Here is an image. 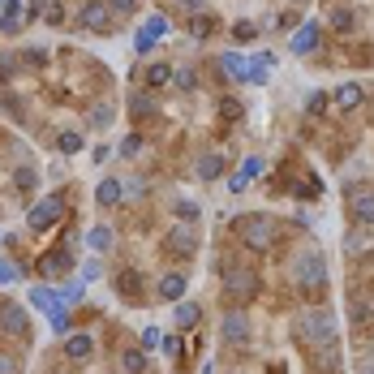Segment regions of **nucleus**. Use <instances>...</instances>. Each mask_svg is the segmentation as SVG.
I'll list each match as a JSON object with an SVG mask.
<instances>
[{"instance_id":"21","label":"nucleus","mask_w":374,"mask_h":374,"mask_svg":"<svg viewBox=\"0 0 374 374\" xmlns=\"http://www.w3.org/2000/svg\"><path fill=\"white\" fill-rule=\"evenodd\" d=\"M172 73H176V65H168V60H155L151 69H146V86H151V91H159V86H172Z\"/></svg>"},{"instance_id":"9","label":"nucleus","mask_w":374,"mask_h":374,"mask_svg":"<svg viewBox=\"0 0 374 374\" xmlns=\"http://www.w3.org/2000/svg\"><path fill=\"white\" fill-rule=\"evenodd\" d=\"M288 52H292V56H310V52H318V22H305V26L292 30Z\"/></svg>"},{"instance_id":"26","label":"nucleus","mask_w":374,"mask_h":374,"mask_svg":"<svg viewBox=\"0 0 374 374\" xmlns=\"http://www.w3.org/2000/svg\"><path fill=\"white\" fill-rule=\"evenodd\" d=\"M86 246H91L95 254H108V250H112V229H108V224H95V229L86 233Z\"/></svg>"},{"instance_id":"22","label":"nucleus","mask_w":374,"mask_h":374,"mask_svg":"<svg viewBox=\"0 0 374 374\" xmlns=\"http://www.w3.org/2000/svg\"><path fill=\"white\" fill-rule=\"evenodd\" d=\"M271 69H275V52H258V56L250 60V82L263 86L267 78H271Z\"/></svg>"},{"instance_id":"33","label":"nucleus","mask_w":374,"mask_h":374,"mask_svg":"<svg viewBox=\"0 0 374 374\" xmlns=\"http://www.w3.org/2000/svg\"><path fill=\"white\" fill-rule=\"evenodd\" d=\"M56 151L60 155H78V151H82V134H60L56 138Z\"/></svg>"},{"instance_id":"43","label":"nucleus","mask_w":374,"mask_h":374,"mask_svg":"<svg viewBox=\"0 0 374 374\" xmlns=\"http://www.w3.org/2000/svg\"><path fill=\"white\" fill-rule=\"evenodd\" d=\"M0 284H18V267L13 263H0Z\"/></svg>"},{"instance_id":"24","label":"nucleus","mask_w":374,"mask_h":374,"mask_svg":"<svg viewBox=\"0 0 374 374\" xmlns=\"http://www.w3.org/2000/svg\"><path fill=\"white\" fill-rule=\"evenodd\" d=\"M39 271H43V275H65V271H69V254H65V250L43 254V258H39Z\"/></svg>"},{"instance_id":"42","label":"nucleus","mask_w":374,"mask_h":374,"mask_svg":"<svg viewBox=\"0 0 374 374\" xmlns=\"http://www.w3.org/2000/svg\"><path fill=\"white\" fill-rule=\"evenodd\" d=\"M138 151H142V138H138V134H129V138L121 142V155H138Z\"/></svg>"},{"instance_id":"46","label":"nucleus","mask_w":374,"mask_h":374,"mask_svg":"<svg viewBox=\"0 0 374 374\" xmlns=\"http://www.w3.org/2000/svg\"><path fill=\"white\" fill-rule=\"evenodd\" d=\"M366 246V229H357V233H349V254H357Z\"/></svg>"},{"instance_id":"14","label":"nucleus","mask_w":374,"mask_h":374,"mask_svg":"<svg viewBox=\"0 0 374 374\" xmlns=\"http://www.w3.org/2000/svg\"><path fill=\"white\" fill-rule=\"evenodd\" d=\"M362 100H366L362 82H344V86H336V95H331V104H336L340 112H353V108H362Z\"/></svg>"},{"instance_id":"32","label":"nucleus","mask_w":374,"mask_h":374,"mask_svg":"<svg viewBox=\"0 0 374 374\" xmlns=\"http://www.w3.org/2000/svg\"><path fill=\"white\" fill-rule=\"evenodd\" d=\"M194 82H198V73H194L189 65H176V73H172V86H181V91H194Z\"/></svg>"},{"instance_id":"7","label":"nucleus","mask_w":374,"mask_h":374,"mask_svg":"<svg viewBox=\"0 0 374 374\" xmlns=\"http://www.w3.org/2000/svg\"><path fill=\"white\" fill-rule=\"evenodd\" d=\"M56 220H60V198H39L35 207L26 211V229L30 233H47Z\"/></svg>"},{"instance_id":"35","label":"nucleus","mask_w":374,"mask_h":374,"mask_svg":"<svg viewBox=\"0 0 374 374\" xmlns=\"http://www.w3.org/2000/svg\"><path fill=\"white\" fill-rule=\"evenodd\" d=\"M47 323H52V331H56V336L73 331V318H69V310H52V314H47Z\"/></svg>"},{"instance_id":"17","label":"nucleus","mask_w":374,"mask_h":374,"mask_svg":"<svg viewBox=\"0 0 374 374\" xmlns=\"http://www.w3.org/2000/svg\"><path fill=\"white\" fill-rule=\"evenodd\" d=\"M168 250H172V254H181V258H189L194 250H198V237H194L185 224H181V229H172V233H168Z\"/></svg>"},{"instance_id":"19","label":"nucleus","mask_w":374,"mask_h":374,"mask_svg":"<svg viewBox=\"0 0 374 374\" xmlns=\"http://www.w3.org/2000/svg\"><path fill=\"white\" fill-rule=\"evenodd\" d=\"M129 112H134V121H151L155 112H159V104H155L151 91H138L134 100H129Z\"/></svg>"},{"instance_id":"6","label":"nucleus","mask_w":374,"mask_h":374,"mask_svg":"<svg viewBox=\"0 0 374 374\" xmlns=\"http://www.w3.org/2000/svg\"><path fill=\"white\" fill-rule=\"evenodd\" d=\"M220 340H229V344H250V314H246V305H233V310L220 318Z\"/></svg>"},{"instance_id":"12","label":"nucleus","mask_w":374,"mask_h":374,"mask_svg":"<svg viewBox=\"0 0 374 374\" xmlns=\"http://www.w3.org/2000/svg\"><path fill=\"white\" fill-rule=\"evenodd\" d=\"M215 65H220V73H224V78H237V82H250V60L241 56V52H224V56H220Z\"/></svg>"},{"instance_id":"3","label":"nucleus","mask_w":374,"mask_h":374,"mask_svg":"<svg viewBox=\"0 0 374 374\" xmlns=\"http://www.w3.org/2000/svg\"><path fill=\"white\" fill-rule=\"evenodd\" d=\"M297 327H301V340H305L310 349L336 344V314H331V310H305Z\"/></svg>"},{"instance_id":"20","label":"nucleus","mask_w":374,"mask_h":374,"mask_svg":"<svg viewBox=\"0 0 374 374\" xmlns=\"http://www.w3.org/2000/svg\"><path fill=\"white\" fill-rule=\"evenodd\" d=\"M327 26L336 30V35H353V26H357V13H353L349 5H336V9H331V18H327Z\"/></svg>"},{"instance_id":"16","label":"nucleus","mask_w":374,"mask_h":374,"mask_svg":"<svg viewBox=\"0 0 374 374\" xmlns=\"http://www.w3.org/2000/svg\"><path fill=\"white\" fill-rule=\"evenodd\" d=\"M91 353H95V340L86 331H73L69 340H65V357H69V362H86Z\"/></svg>"},{"instance_id":"47","label":"nucleus","mask_w":374,"mask_h":374,"mask_svg":"<svg viewBox=\"0 0 374 374\" xmlns=\"http://www.w3.org/2000/svg\"><path fill=\"white\" fill-rule=\"evenodd\" d=\"M134 5H138V0H108L112 13H134Z\"/></svg>"},{"instance_id":"15","label":"nucleus","mask_w":374,"mask_h":374,"mask_svg":"<svg viewBox=\"0 0 374 374\" xmlns=\"http://www.w3.org/2000/svg\"><path fill=\"white\" fill-rule=\"evenodd\" d=\"M185 275L181 271H164V275H159V297H164V301H181L185 297Z\"/></svg>"},{"instance_id":"49","label":"nucleus","mask_w":374,"mask_h":374,"mask_svg":"<svg viewBox=\"0 0 374 374\" xmlns=\"http://www.w3.org/2000/svg\"><path fill=\"white\" fill-rule=\"evenodd\" d=\"M39 13H43V0H30V5H26V22H35Z\"/></svg>"},{"instance_id":"10","label":"nucleus","mask_w":374,"mask_h":374,"mask_svg":"<svg viewBox=\"0 0 374 374\" xmlns=\"http://www.w3.org/2000/svg\"><path fill=\"white\" fill-rule=\"evenodd\" d=\"M108 0H91V5H82V13H78V22H82V30H91V35H100V30L108 26Z\"/></svg>"},{"instance_id":"13","label":"nucleus","mask_w":374,"mask_h":374,"mask_svg":"<svg viewBox=\"0 0 374 374\" xmlns=\"http://www.w3.org/2000/svg\"><path fill=\"white\" fill-rule=\"evenodd\" d=\"M22 22H26V5L22 0H9V5L0 9V35H18Z\"/></svg>"},{"instance_id":"51","label":"nucleus","mask_w":374,"mask_h":374,"mask_svg":"<svg viewBox=\"0 0 374 374\" xmlns=\"http://www.w3.org/2000/svg\"><path fill=\"white\" fill-rule=\"evenodd\" d=\"M362 374H374V366H366V370H362Z\"/></svg>"},{"instance_id":"41","label":"nucleus","mask_w":374,"mask_h":374,"mask_svg":"<svg viewBox=\"0 0 374 374\" xmlns=\"http://www.w3.org/2000/svg\"><path fill=\"white\" fill-rule=\"evenodd\" d=\"M13 181H18L22 189H35V181H39V172H35V168H18V176H13Z\"/></svg>"},{"instance_id":"23","label":"nucleus","mask_w":374,"mask_h":374,"mask_svg":"<svg viewBox=\"0 0 374 374\" xmlns=\"http://www.w3.org/2000/svg\"><path fill=\"white\" fill-rule=\"evenodd\" d=\"M30 305H35L39 314H52V310H60V297L52 288H30Z\"/></svg>"},{"instance_id":"27","label":"nucleus","mask_w":374,"mask_h":374,"mask_svg":"<svg viewBox=\"0 0 374 374\" xmlns=\"http://www.w3.org/2000/svg\"><path fill=\"white\" fill-rule=\"evenodd\" d=\"M198 323H202V310H198L194 301H181V305H176V327H181V331L198 327Z\"/></svg>"},{"instance_id":"48","label":"nucleus","mask_w":374,"mask_h":374,"mask_svg":"<svg viewBox=\"0 0 374 374\" xmlns=\"http://www.w3.org/2000/svg\"><path fill=\"white\" fill-rule=\"evenodd\" d=\"M95 275H100V258H91V263H82V284H86V280H95Z\"/></svg>"},{"instance_id":"40","label":"nucleus","mask_w":374,"mask_h":374,"mask_svg":"<svg viewBox=\"0 0 374 374\" xmlns=\"http://www.w3.org/2000/svg\"><path fill=\"white\" fill-rule=\"evenodd\" d=\"M0 374H22V362L13 353H0Z\"/></svg>"},{"instance_id":"4","label":"nucleus","mask_w":374,"mask_h":374,"mask_svg":"<svg viewBox=\"0 0 374 374\" xmlns=\"http://www.w3.org/2000/svg\"><path fill=\"white\" fill-rule=\"evenodd\" d=\"M224 288H229L233 305H250V301L258 297V271H250V267H233V271H224Z\"/></svg>"},{"instance_id":"50","label":"nucleus","mask_w":374,"mask_h":374,"mask_svg":"<svg viewBox=\"0 0 374 374\" xmlns=\"http://www.w3.org/2000/svg\"><path fill=\"white\" fill-rule=\"evenodd\" d=\"M13 69H18V56H0V73H5V78H9Z\"/></svg>"},{"instance_id":"2","label":"nucleus","mask_w":374,"mask_h":374,"mask_svg":"<svg viewBox=\"0 0 374 374\" xmlns=\"http://www.w3.org/2000/svg\"><path fill=\"white\" fill-rule=\"evenodd\" d=\"M292 280L305 297H314V292L327 288V263H323V254L310 250V254H297V263H292Z\"/></svg>"},{"instance_id":"29","label":"nucleus","mask_w":374,"mask_h":374,"mask_svg":"<svg viewBox=\"0 0 374 374\" xmlns=\"http://www.w3.org/2000/svg\"><path fill=\"white\" fill-rule=\"evenodd\" d=\"M211 30H215V18H211V13H194V22H189V35H194V39H207Z\"/></svg>"},{"instance_id":"28","label":"nucleus","mask_w":374,"mask_h":374,"mask_svg":"<svg viewBox=\"0 0 374 374\" xmlns=\"http://www.w3.org/2000/svg\"><path fill=\"white\" fill-rule=\"evenodd\" d=\"M121 366H125V374H146V349H125L121 353Z\"/></svg>"},{"instance_id":"30","label":"nucleus","mask_w":374,"mask_h":374,"mask_svg":"<svg viewBox=\"0 0 374 374\" xmlns=\"http://www.w3.org/2000/svg\"><path fill=\"white\" fill-rule=\"evenodd\" d=\"M176 215H181L185 224H194V220H202V202H189V198H176Z\"/></svg>"},{"instance_id":"11","label":"nucleus","mask_w":374,"mask_h":374,"mask_svg":"<svg viewBox=\"0 0 374 374\" xmlns=\"http://www.w3.org/2000/svg\"><path fill=\"white\" fill-rule=\"evenodd\" d=\"M349 215L362 224V229H374V189H357V194H353Z\"/></svg>"},{"instance_id":"44","label":"nucleus","mask_w":374,"mask_h":374,"mask_svg":"<svg viewBox=\"0 0 374 374\" xmlns=\"http://www.w3.org/2000/svg\"><path fill=\"white\" fill-rule=\"evenodd\" d=\"M164 353H168V362H176V357H181V340L168 336V340H164Z\"/></svg>"},{"instance_id":"1","label":"nucleus","mask_w":374,"mask_h":374,"mask_svg":"<svg viewBox=\"0 0 374 374\" xmlns=\"http://www.w3.org/2000/svg\"><path fill=\"white\" fill-rule=\"evenodd\" d=\"M233 233L241 237V246L254 250V254H267L275 246V220L271 215H237Z\"/></svg>"},{"instance_id":"36","label":"nucleus","mask_w":374,"mask_h":374,"mask_svg":"<svg viewBox=\"0 0 374 374\" xmlns=\"http://www.w3.org/2000/svg\"><path fill=\"white\" fill-rule=\"evenodd\" d=\"M56 297H60V305H69V301H78V297H82V280H69V284H65V288L56 292Z\"/></svg>"},{"instance_id":"8","label":"nucleus","mask_w":374,"mask_h":374,"mask_svg":"<svg viewBox=\"0 0 374 374\" xmlns=\"http://www.w3.org/2000/svg\"><path fill=\"white\" fill-rule=\"evenodd\" d=\"M168 30H172V26H168V13H151V18L142 22V35L134 39V52H151V47L164 39Z\"/></svg>"},{"instance_id":"39","label":"nucleus","mask_w":374,"mask_h":374,"mask_svg":"<svg viewBox=\"0 0 374 374\" xmlns=\"http://www.w3.org/2000/svg\"><path fill=\"white\" fill-rule=\"evenodd\" d=\"M159 344H164V336H159V327H146V331H142V349L151 353V349H159Z\"/></svg>"},{"instance_id":"5","label":"nucleus","mask_w":374,"mask_h":374,"mask_svg":"<svg viewBox=\"0 0 374 374\" xmlns=\"http://www.w3.org/2000/svg\"><path fill=\"white\" fill-rule=\"evenodd\" d=\"M0 336H9V340H26L30 336L26 305H18V301H5V305H0Z\"/></svg>"},{"instance_id":"18","label":"nucleus","mask_w":374,"mask_h":374,"mask_svg":"<svg viewBox=\"0 0 374 374\" xmlns=\"http://www.w3.org/2000/svg\"><path fill=\"white\" fill-rule=\"evenodd\" d=\"M121 194H125V185L117 181V176H104V181L95 185V202H100V207H117Z\"/></svg>"},{"instance_id":"34","label":"nucleus","mask_w":374,"mask_h":374,"mask_svg":"<svg viewBox=\"0 0 374 374\" xmlns=\"http://www.w3.org/2000/svg\"><path fill=\"white\" fill-rule=\"evenodd\" d=\"M258 35H263V30H258L254 22H237V26H233V39H237V43H254Z\"/></svg>"},{"instance_id":"31","label":"nucleus","mask_w":374,"mask_h":374,"mask_svg":"<svg viewBox=\"0 0 374 374\" xmlns=\"http://www.w3.org/2000/svg\"><path fill=\"white\" fill-rule=\"evenodd\" d=\"M327 100H331V95L310 91V95H305V112H310V117H323V112H327Z\"/></svg>"},{"instance_id":"37","label":"nucleus","mask_w":374,"mask_h":374,"mask_svg":"<svg viewBox=\"0 0 374 374\" xmlns=\"http://www.w3.org/2000/svg\"><path fill=\"white\" fill-rule=\"evenodd\" d=\"M241 172H246L250 181H258V176L267 172V164H263V159H258V155H250V159H246V168H241Z\"/></svg>"},{"instance_id":"45","label":"nucleus","mask_w":374,"mask_h":374,"mask_svg":"<svg viewBox=\"0 0 374 374\" xmlns=\"http://www.w3.org/2000/svg\"><path fill=\"white\" fill-rule=\"evenodd\" d=\"M246 185H250V176H246V172H233V176H229V189H233V194H241Z\"/></svg>"},{"instance_id":"38","label":"nucleus","mask_w":374,"mask_h":374,"mask_svg":"<svg viewBox=\"0 0 374 374\" xmlns=\"http://www.w3.org/2000/svg\"><path fill=\"white\" fill-rule=\"evenodd\" d=\"M91 125H95V129H108V125H112V108H108V104L95 108V112H91Z\"/></svg>"},{"instance_id":"52","label":"nucleus","mask_w":374,"mask_h":374,"mask_svg":"<svg viewBox=\"0 0 374 374\" xmlns=\"http://www.w3.org/2000/svg\"><path fill=\"white\" fill-rule=\"evenodd\" d=\"M5 5H9V0H0V9H5Z\"/></svg>"},{"instance_id":"25","label":"nucleus","mask_w":374,"mask_h":374,"mask_svg":"<svg viewBox=\"0 0 374 374\" xmlns=\"http://www.w3.org/2000/svg\"><path fill=\"white\" fill-rule=\"evenodd\" d=\"M194 172H198L202 181H220V176H224V159H220L215 151H211V155H202V159H198V168H194Z\"/></svg>"}]
</instances>
